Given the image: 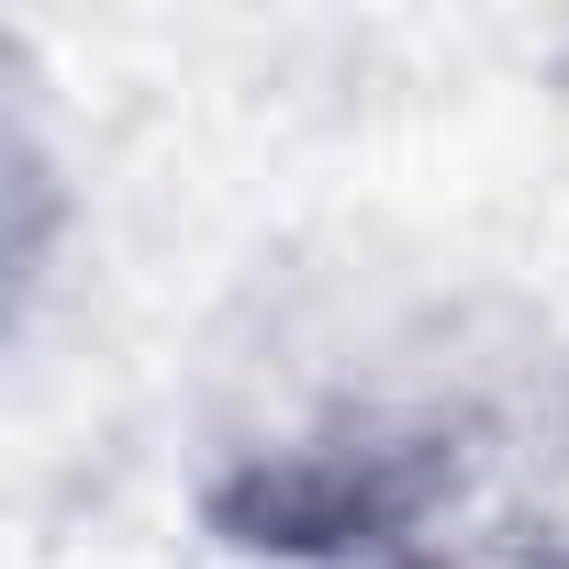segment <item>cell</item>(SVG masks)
Here are the masks:
<instances>
[{"mask_svg": "<svg viewBox=\"0 0 569 569\" xmlns=\"http://www.w3.org/2000/svg\"><path fill=\"white\" fill-rule=\"evenodd\" d=\"M502 458V402L469 380H336L268 425H234L190 513L246 569H391L447 547Z\"/></svg>", "mask_w": 569, "mask_h": 569, "instance_id": "1", "label": "cell"}, {"mask_svg": "<svg viewBox=\"0 0 569 569\" xmlns=\"http://www.w3.org/2000/svg\"><path fill=\"white\" fill-rule=\"evenodd\" d=\"M79 234V179L68 146L34 112V79L12 57V101H0V291H12V325H34V302L57 291V257Z\"/></svg>", "mask_w": 569, "mask_h": 569, "instance_id": "2", "label": "cell"}, {"mask_svg": "<svg viewBox=\"0 0 569 569\" xmlns=\"http://www.w3.org/2000/svg\"><path fill=\"white\" fill-rule=\"evenodd\" d=\"M391 569H569V558H547V547H480V536H447V547H413V558H391Z\"/></svg>", "mask_w": 569, "mask_h": 569, "instance_id": "3", "label": "cell"}]
</instances>
